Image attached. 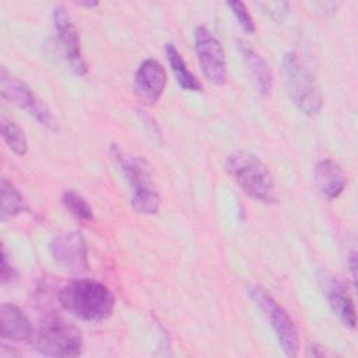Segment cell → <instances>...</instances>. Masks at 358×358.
I'll list each match as a JSON object with an SVG mask.
<instances>
[{
    "mask_svg": "<svg viewBox=\"0 0 358 358\" xmlns=\"http://www.w3.org/2000/svg\"><path fill=\"white\" fill-rule=\"evenodd\" d=\"M57 298L66 312L85 322L105 320L115 308V296L110 289L92 278L69 281L60 288Z\"/></svg>",
    "mask_w": 358,
    "mask_h": 358,
    "instance_id": "obj_1",
    "label": "cell"
},
{
    "mask_svg": "<svg viewBox=\"0 0 358 358\" xmlns=\"http://www.w3.org/2000/svg\"><path fill=\"white\" fill-rule=\"evenodd\" d=\"M225 166L234 180L252 199L262 203H275L277 190L268 168L255 154L243 150L231 152Z\"/></svg>",
    "mask_w": 358,
    "mask_h": 358,
    "instance_id": "obj_2",
    "label": "cell"
},
{
    "mask_svg": "<svg viewBox=\"0 0 358 358\" xmlns=\"http://www.w3.org/2000/svg\"><path fill=\"white\" fill-rule=\"evenodd\" d=\"M281 73L295 106L305 115H317L323 106V96L313 71L295 52H288L282 57Z\"/></svg>",
    "mask_w": 358,
    "mask_h": 358,
    "instance_id": "obj_3",
    "label": "cell"
},
{
    "mask_svg": "<svg viewBox=\"0 0 358 358\" xmlns=\"http://www.w3.org/2000/svg\"><path fill=\"white\" fill-rule=\"evenodd\" d=\"M110 151L131 187V207L138 214H157L161 199L152 185L150 165L141 157L123 154L116 145Z\"/></svg>",
    "mask_w": 358,
    "mask_h": 358,
    "instance_id": "obj_4",
    "label": "cell"
},
{
    "mask_svg": "<svg viewBox=\"0 0 358 358\" xmlns=\"http://www.w3.org/2000/svg\"><path fill=\"white\" fill-rule=\"evenodd\" d=\"M34 337L35 350L46 357L81 355L84 343L78 327L62 317H50L38 329Z\"/></svg>",
    "mask_w": 358,
    "mask_h": 358,
    "instance_id": "obj_5",
    "label": "cell"
},
{
    "mask_svg": "<svg viewBox=\"0 0 358 358\" xmlns=\"http://www.w3.org/2000/svg\"><path fill=\"white\" fill-rule=\"evenodd\" d=\"M249 298L266 315L277 341L287 357H296L299 351V337L296 326L288 312L277 303V301L259 285L248 288Z\"/></svg>",
    "mask_w": 358,
    "mask_h": 358,
    "instance_id": "obj_6",
    "label": "cell"
},
{
    "mask_svg": "<svg viewBox=\"0 0 358 358\" xmlns=\"http://www.w3.org/2000/svg\"><path fill=\"white\" fill-rule=\"evenodd\" d=\"M0 94L8 102L24 109L41 126L52 131L57 130V122L46 103H43L24 81L10 73L6 67L0 69Z\"/></svg>",
    "mask_w": 358,
    "mask_h": 358,
    "instance_id": "obj_7",
    "label": "cell"
},
{
    "mask_svg": "<svg viewBox=\"0 0 358 358\" xmlns=\"http://www.w3.org/2000/svg\"><path fill=\"white\" fill-rule=\"evenodd\" d=\"M194 50L206 78L215 85L225 84L227 60L224 49L215 35L206 27L194 29Z\"/></svg>",
    "mask_w": 358,
    "mask_h": 358,
    "instance_id": "obj_8",
    "label": "cell"
},
{
    "mask_svg": "<svg viewBox=\"0 0 358 358\" xmlns=\"http://www.w3.org/2000/svg\"><path fill=\"white\" fill-rule=\"evenodd\" d=\"M50 255L66 271L80 273L88 268V248L81 232L70 231L56 236L49 243Z\"/></svg>",
    "mask_w": 358,
    "mask_h": 358,
    "instance_id": "obj_9",
    "label": "cell"
},
{
    "mask_svg": "<svg viewBox=\"0 0 358 358\" xmlns=\"http://www.w3.org/2000/svg\"><path fill=\"white\" fill-rule=\"evenodd\" d=\"M53 25L56 31L57 43L71 69L78 76L87 74L88 69L81 53L78 31L76 29V25L73 24L71 18L63 7H56L53 10Z\"/></svg>",
    "mask_w": 358,
    "mask_h": 358,
    "instance_id": "obj_10",
    "label": "cell"
},
{
    "mask_svg": "<svg viewBox=\"0 0 358 358\" xmlns=\"http://www.w3.org/2000/svg\"><path fill=\"white\" fill-rule=\"evenodd\" d=\"M166 85V73L155 59L144 60L134 74V92L145 105H154Z\"/></svg>",
    "mask_w": 358,
    "mask_h": 358,
    "instance_id": "obj_11",
    "label": "cell"
},
{
    "mask_svg": "<svg viewBox=\"0 0 358 358\" xmlns=\"http://www.w3.org/2000/svg\"><path fill=\"white\" fill-rule=\"evenodd\" d=\"M319 284L322 287V291L327 299L329 306L334 312V315L338 317V320L350 329L355 327L357 319H355V306L352 303L351 296L348 295L345 287L331 274L329 273H319Z\"/></svg>",
    "mask_w": 358,
    "mask_h": 358,
    "instance_id": "obj_12",
    "label": "cell"
},
{
    "mask_svg": "<svg viewBox=\"0 0 358 358\" xmlns=\"http://www.w3.org/2000/svg\"><path fill=\"white\" fill-rule=\"evenodd\" d=\"M313 182L316 189L327 199H336L345 187V175L343 168L333 159H322L313 171Z\"/></svg>",
    "mask_w": 358,
    "mask_h": 358,
    "instance_id": "obj_13",
    "label": "cell"
},
{
    "mask_svg": "<svg viewBox=\"0 0 358 358\" xmlns=\"http://www.w3.org/2000/svg\"><path fill=\"white\" fill-rule=\"evenodd\" d=\"M1 338L22 341L32 337V326L25 313L13 303H3L0 308Z\"/></svg>",
    "mask_w": 358,
    "mask_h": 358,
    "instance_id": "obj_14",
    "label": "cell"
},
{
    "mask_svg": "<svg viewBox=\"0 0 358 358\" xmlns=\"http://www.w3.org/2000/svg\"><path fill=\"white\" fill-rule=\"evenodd\" d=\"M238 49H239L245 63L249 66V70L256 81V85L260 91V94L268 95L273 88V74H271V70H270L268 64L266 63V60L260 56V53H257L253 48H250L249 45H246L243 42L238 43Z\"/></svg>",
    "mask_w": 358,
    "mask_h": 358,
    "instance_id": "obj_15",
    "label": "cell"
},
{
    "mask_svg": "<svg viewBox=\"0 0 358 358\" xmlns=\"http://www.w3.org/2000/svg\"><path fill=\"white\" fill-rule=\"evenodd\" d=\"M165 55L168 57L171 70H172L178 84L180 85V88L185 91L200 92L203 90L201 83L196 78V76L192 71L187 70L182 55L179 53V50L176 49V46L173 43L165 45Z\"/></svg>",
    "mask_w": 358,
    "mask_h": 358,
    "instance_id": "obj_16",
    "label": "cell"
},
{
    "mask_svg": "<svg viewBox=\"0 0 358 358\" xmlns=\"http://www.w3.org/2000/svg\"><path fill=\"white\" fill-rule=\"evenodd\" d=\"M0 127H1V136L7 143V145L10 147V150L20 157L25 155L28 152V141L22 129L15 122L7 119L6 116L0 117Z\"/></svg>",
    "mask_w": 358,
    "mask_h": 358,
    "instance_id": "obj_17",
    "label": "cell"
},
{
    "mask_svg": "<svg viewBox=\"0 0 358 358\" xmlns=\"http://www.w3.org/2000/svg\"><path fill=\"white\" fill-rule=\"evenodd\" d=\"M1 208L0 215L1 220H7L24 210V199L21 193L6 179H1Z\"/></svg>",
    "mask_w": 358,
    "mask_h": 358,
    "instance_id": "obj_18",
    "label": "cell"
},
{
    "mask_svg": "<svg viewBox=\"0 0 358 358\" xmlns=\"http://www.w3.org/2000/svg\"><path fill=\"white\" fill-rule=\"evenodd\" d=\"M62 203L76 218L83 220V221H92L94 220L92 207L76 190H73V189L66 190L62 196Z\"/></svg>",
    "mask_w": 358,
    "mask_h": 358,
    "instance_id": "obj_19",
    "label": "cell"
},
{
    "mask_svg": "<svg viewBox=\"0 0 358 358\" xmlns=\"http://www.w3.org/2000/svg\"><path fill=\"white\" fill-rule=\"evenodd\" d=\"M227 6L231 8L232 14L236 17L238 24L241 25V28L246 32V34H255L256 31V25L255 21L252 18V15L249 14L246 6L242 1H228Z\"/></svg>",
    "mask_w": 358,
    "mask_h": 358,
    "instance_id": "obj_20",
    "label": "cell"
},
{
    "mask_svg": "<svg viewBox=\"0 0 358 358\" xmlns=\"http://www.w3.org/2000/svg\"><path fill=\"white\" fill-rule=\"evenodd\" d=\"M260 6L264 8L267 14H270L275 20H281L288 13V3H284V1L260 3Z\"/></svg>",
    "mask_w": 358,
    "mask_h": 358,
    "instance_id": "obj_21",
    "label": "cell"
},
{
    "mask_svg": "<svg viewBox=\"0 0 358 358\" xmlns=\"http://www.w3.org/2000/svg\"><path fill=\"white\" fill-rule=\"evenodd\" d=\"M15 277H17L15 270L8 264L6 250L3 249V255H1V282L6 284L8 281H13Z\"/></svg>",
    "mask_w": 358,
    "mask_h": 358,
    "instance_id": "obj_22",
    "label": "cell"
},
{
    "mask_svg": "<svg viewBox=\"0 0 358 358\" xmlns=\"http://www.w3.org/2000/svg\"><path fill=\"white\" fill-rule=\"evenodd\" d=\"M77 4H78V6H85V7H94V6H96L98 3H96V1H94V3H88V1H77Z\"/></svg>",
    "mask_w": 358,
    "mask_h": 358,
    "instance_id": "obj_23",
    "label": "cell"
}]
</instances>
